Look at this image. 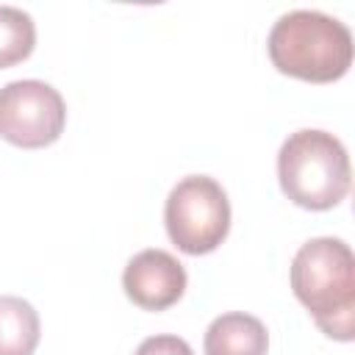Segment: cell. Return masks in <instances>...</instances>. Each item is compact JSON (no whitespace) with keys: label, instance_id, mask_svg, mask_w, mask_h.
<instances>
[{"label":"cell","instance_id":"cell-1","mask_svg":"<svg viewBox=\"0 0 355 355\" xmlns=\"http://www.w3.org/2000/svg\"><path fill=\"white\" fill-rule=\"evenodd\" d=\"M291 288L324 336L336 341H352L355 258L347 241L333 236L305 241L291 261Z\"/></svg>","mask_w":355,"mask_h":355},{"label":"cell","instance_id":"cell-2","mask_svg":"<svg viewBox=\"0 0 355 355\" xmlns=\"http://www.w3.org/2000/svg\"><path fill=\"white\" fill-rule=\"evenodd\" d=\"M266 50L283 75L311 83H333L344 78L352 64V33L330 14L294 8L277 17Z\"/></svg>","mask_w":355,"mask_h":355},{"label":"cell","instance_id":"cell-3","mask_svg":"<svg viewBox=\"0 0 355 355\" xmlns=\"http://www.w3.org/2000/svg\"><path fill=\"white\" fill-rule=\"evenodd\" d=\"M283 194L308 211H327L349 191V155L344 144L316 128L294 130L277 153Z\"/></svg>","mask_w":355,"mask_h":355},{"label":"cell","instance_id":"cell-4","mask_svg":"<svg viewBox=\"0 0 355 355\" xmlns=\"http://www.w3.org/2000/svg\"><path fill=\"white\" fill-rule=\"evenodd\" d=\"M164 222L178 250L186 255H205L216 250L230 230V200L214 178L189 175L172 186Z\"/></svg>","mask_w":355,"mask_h":355},{"label":"cell","instance_id":"cell-5","mask_svg":"<svg viewBox=\"0 0 355 355\" xmlns=\"http://www.w3.org/2000/svg\"><path fill=\"white\" fill-rule=\"evenodd\" d=\"M67 122L58 89L44 80H11L0 89V136L17 147L36 150L53 144Z\"/></svg>","mask_w":355,"mask_h":355},{"label":"cell","instance_id":"cell-6","mask_svg":"<svg viewBox=\"0 0 355 355\" xmlns=\"http://www.w3.org/2000/svg\"><path fill=\"white\" fill-rule=\"evenodd\" d=\"M122 288L133 305L144 311H164L183 297L186 269L172 252L150 247L128 261L122 272Z\"/></svg>","mask_w":355,"mask_h":355},{"label":"cell","instance_id":"cell-7","mask_svg":"<svg viewBox=\"0 0 355 355\" xmlns=\"http://www.w3.org/2000/svg\"><path fill=\"white\" fill-rule=\"evenodd\" d=\"M269 333L258 316L233 311L216 316L205 330V355H266Z\"/></svg>","mask_w":355,"mask_h":355},{"label":"cell","instance_id":"cell-8","mask_svg":"<svg viewBox=\"0 0 355 355\" xmlns=\"http://www.w3.org/2000/svg\"><path fill=\"white\" fill-rule=\"evenodd\" d=\"M39 313L22 297H0V355H33Z\"/></svg>","mask_w":355,"mask_h":355},{"label":"cell","instance_id":"cell-9","mask_svg":"<svg viewBox=\"0 0 355 355\" xmlns=\"http://www.w3.org/2000/svg\"><path fill=\"white\" fill-rule=\"evenodd\" d=\"M36 44V25L28 11L0 6V69L28 58Z\"/></svg>","mask_w":355,"mask_h":355},{"label":"cell","instance_id":"cell-10","mask_svg":"<svg viewBox=\"0 0 355 355\" xmlns=\"http://www.w3.org/2000/svg\"><path fill=\"white\" fill-rule=\"evenodd\" d=\"M136 355H194V352H191V347H189L180 336L164 333V336H150V338H144V341L139 344Z\"/></svg>","mask_w":355,"mask_h":355}]
</instances>
